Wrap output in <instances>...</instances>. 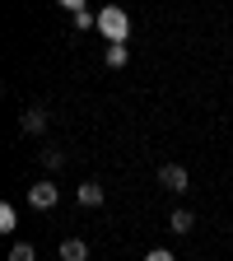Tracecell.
<instances>
[{
    "label": "cell",
    "instance_id": "obj_1",
    "mask_svg": "<svg viewBox=\"0 0 233 261\" xmlns=\"http://www.w3.org/2000/svg\"><path fill=\"white\" fill-rule=\"evenodd\" d=\"M98 33H103L108 47H126V38H131V14L121 5H103V10H98Z\"/></svg>",
    "mask_w": 233,
    "mask_h": 261
},
{
    "label": "cell",
    "instance_id": "obj_2",
    "mask_svg": "<svg viewBox=\"0 0 233 261\" xmlns=\"http://www.w3.org/2000/svg\"><path fill=\"white\" fill-rule=\"evenodd\" d=\"M159 187H163V191H173V196H182V191L191 187V177H187L182 163H163V168H159Z\"/></svg>",
    "mask_w": 233,
    "mask_h": 261
},
{
    "label": "cell",
    "instance_id": "obj_3",
    "mask_svg": "<svg viewBox=\"0 0 233 261\" xmlns=\"http://www.w3.org/2000/svg\"><path fill=\"white\" fill-rule=\"evenodd\" d=\"M56 201H61V187H56V182H33V187H28V205H33V210H51Z\"/></svg>",
    "mask_w": 233,
    "mask_h": 261
},
{
    "label": "cell",
    "instance_id": "obj_4",
    "mask_svg": "<svg viewBox=\"0 0 233 261\" xmlns=\"http://www.w3.org/2000/svg\"><path fill=\"white\" fill-rule=\"evenodd\" d=\"M56 256H61V261H89V243H84V238H61Z\"/></svg>",
    "mask_w": 233,
    "mask_h": 261
},
{
    "label": "cell",
    "instance_id": "obj_5",
    "mask_svg": "<svg viewBox=\"0 0 233 261\" xmlns=\"http://www.w3.org/2000/svg\"><path fill=\"white\" fill-rule=\"evenodd\" d=\"M19 130H23V136H42V130H47V112L42 108H28L19 117Z\"/></svg>",
    "mask_w": 233,
    "mask_h": 261
},
{
    "label": "cell",
    "instance_id": "obj_6",
    "mask_svg": "<svg viewBox=\"0 0 233 261\" xmlns=\"http://www.w3.org/2000/svg\"><path fill=\"white\" fill-rule=\"evenodd\" d=\"M80 205L98 210V205H103V187H98V182H80Z\"/></svg>",
    "mask_w": 233,
    "mask_h": 261
},
{
    "label": "cell",
    "instance_id": "obj_7",
    "mask_svg": "<svg viewBox=\"0 0 233 261\" xmlns=\"http://www.w3.org/2000/svg\"><path fill=\"white\" fill-rule=\"evenodd\" d=\"M168 228H173V233H191V228H196V215L191 210H173L168 215Z\"/></svg>",
    "mask_w": 233,
    "mask_h": 261
},
{
    "label": "cell",
    "instance_id": "obj_8",
    "mask_svg": "<svg viewBox=\"0 0 233 261\" xmlns=\"http://www.w3.org/2000/svg\"><path fill=\"white\" fill-rule=\"evenodd\" d=\"M19 228V210L14 205H0V233H14Z\"/></svg>",
    "mask_w": 233,
    "mask_h": 261
},
{
    "label": "cell",
    "instance_id": "obj_9",
    "mask_svg": "<svg viewBox=\"0 0 233 261\" xmlns=\"http://www.w3.org/2000/svg\"><path fill=\"white\" fill-rule=\"evenodd\" d=\"M10 261H38V252H33V243H14L10 247Z\"/></svg>",
    "mask_w": 233,
    "mask_h": 261
},
{
    "label": "cell",
    "instance_id": "obj_10",
    "mask_svg": "<svg viewBox=\"0 0 233 261\" xmlns=\"http://www.w3.org/2000/svg\"><path fill=\"white\" fill-rule=\"evenodd\" d=\"M42 163L56 173V168H65V149H42Z\"/></svg>",
    "mask_w": 233,
    "mask_h": 261
},
{
    "label": "cell",
    "instance_id": "obj_11",
    "mask_svg": "<svg viewBox=\"0 0 233 261\" xmlns=\"http://www.w3.org/2000/svg\"><path fill=\"white\" fill-rule=\"evenodd\" d=\"M108 65L117 70V65H126V47H108Z\"/></svg>",
    "mask_w": 233,
    "mask_h": 261
},
{
    "label": "cell",
    "instance_id": "obj_12",
    "mask_svg": "<svg viewBox=\"0 0 233 261\" xmlns=\"http://www.w3.org/2000/svg\"><path fill=\"white\" fill-rule=\"evenodd\" d=\"M75 28H98V14H89V10H80V14H75Z\"/></svg>",
    "mask_w": 233,
    "mask_h": 261
},
{
    "label": "cell",
    "instance_id": "obj_13",
    "mask_svg": "<svg viewBox=\"0 0 233 261\" xmlns=\"http://www.w3.org/2000/svg\"><path fill=\"white\" fill-rule=\"evenodd\" d=\"M145 261H177V256H173V252H168V247H154V252H149V256H145Z\"/></svg>",
    "mask_w": 233,
    "mask_h": 261
}]
</instances>
